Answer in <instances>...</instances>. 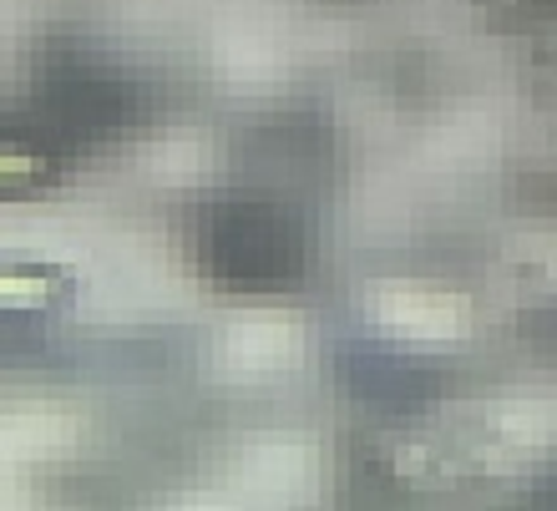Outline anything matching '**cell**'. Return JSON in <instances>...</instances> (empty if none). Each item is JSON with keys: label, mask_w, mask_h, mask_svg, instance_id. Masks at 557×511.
Listing matches in <instances>:
<instances>
[{"label": "cell", "mask_w": 557, "mask_h": 511, "mask_svg": "<svg viewBox=\"0 0 557 511\" xmlns=\"http://www.w3.org/2000/svg\"><path fill=\"white\" fill-rule=\"evenodd\" d=\"M66 299H72V269H61V263L15 259L0 274V304L11 314H46V309L66 304Z\"/></svg>", "instance_id": "1"}]
</instances>
